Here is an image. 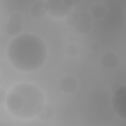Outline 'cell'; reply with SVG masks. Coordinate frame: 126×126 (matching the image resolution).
I'll return each instance as SVG.
<instances>
[{
	"mask_svg": "<svg viewBox=\"0 0 126 126\" xmlns=\"http://www.w3.org/2000/svg\"><path fill=\"white\" fill-rule=\"evenodd\" d=\"M54 113V111L52 106L49 103H45L42 109L36 117L41 121H48L53 117Z\"/></svg>",
	"mask_w": 126,
	"mask_h": 126,
	"instance_id": "cell-8",
	"label": "cell"
},
{
	"mask_svg": "<svg viewBox=\"0 0 126 126\" xmlns=\"http://www.w3.org/2000/svg\"><path fill=\"white\" fill-rule=\"evenodd\" d=\"M74 31L78 34L85 35L88 33L92 28L90 22H87L80 20L73 27Z\"/></svg>",
	"mask_w": 126,
	"mask_h": 126,
	"instance_id": "cell-10",
	"label": "cell"
},
{
	"mask_svg": "<svg viewBox=\"0 0 126 126\" xmlns=\"http://www.w3.org/2000/svg\"><path fill=\"white\" fill-rule=\"evenodd\" d=\"M23 27L22 25L12 23L8 22L5 27V31L6 33L12 37H16L22 32Z\"/></svg>",
	"mask_w": 126,
	"mask_h": 126,
	"instance_id": "cell-9",
	"label": "cell"
},
{
	"mask_svg": "<svg viewBox=\"0 0 126 126\" xmlns=\"http://www.w3.org/2000/svg\"><path fill=\"white\" fill-rule=\"evenodd\" d=\"M45 103L43 92L28 83L14 86L7 93L5 101L8 111L14 117L28 120L37 116Z\"/></svg>",
	"mask_w": 126,
	"mask_h": 126,
	"instance_id": "cell-2",
	"label": "cell"
},
{
	"mask_svg": "<svg viewBox=\"0 0 126 126\" xmlns=\"http://www.w3.org/2000/svg\"><path fill=\"white\" fill-rule=\"evenodd\" d=\"M106 9L101 4L97 3L93 5L90 9V14L92 17L100 19L102 18L105 14Z\"/></svg>",
	"mask_w": 126,
	"mask_h": 126,
	"instance_id": "cell-11",
	"label": "cell"
},
{
	"mask_svg": "<svg viewBox=\"0 0 126 126\" xmlns=\"http://www.w3.org/2000/svg\"><path fill=\"white\" fill-rule=\"evenodd\" d=\"M100 44L98 42H94L90 45V49L94 52H96L100 49Z\"/></svg>",
	"mask_w": 126,
	"mask_h": 126,
	"instance_id": "cell-18",
	"label": "cell"
},
{
	"mask_svg": "<svg viewBox=\"0 0 126 126\" xmlns=\"http://www.w3.org/2000/svg\"><path fill=\"white\" fill-rule=\"evenodd\" d=\"M112 108L114 111L121 119H126V86L122 85L113 93L111 99Z\"/></svg>",
	"mask_w": 126,
	"mask_h": 126,
	"instance_id": "cell-3",
	"label": "cell"
},
{
	"mask_svg": "<svg viewBox=\"0 0 126 126\" xmlns=\"http://www.w3.org/2000/svg\"><path fill=\"white\" fill-rule=\"evenodd\" d=\"M78 83L77 80L72 76L63 77L59 82V88L61 90L66 94L74 92L77 89Z\"/></svg>",
	"mask_w": 126,
	"mask_h": 126,
	"instance_id": "cell-7",
	"label": "cell"
},
{
	"mask_svg": "<svg viewBox=\"0 0 126 126\" xmlns=\"http://www.w3.org/2000/svg\"><path fill=\"white\" fill-rule=\"evenodd\" d=\"M66 23L70 27H74L80 19L79 13L75 11H71L65 17Z\"/></svg>",
	"mask_w": 126,
	"mask_h": 126,
	"instance_id": "cell-12",
	"label": "cell"
},
{
	"mask_svg": "<svg viewBox=\"0 0 126 126\" xmlns=\"http://www.w3.org/2000/svg\"><path fill=\"white\" fill-rule=\"evenodd\" d=\"M66 53L69 56H77L80 51L79 46L75 43L68 44L65 48Z\"/></svg>",
	"mask_w": 126,
	"mask_h": 126,
	"instance_id": "cell-13",
	"label": "cell"
},
{
	"mask_svg": "<svg viewBox=\"0 0 126 126\" xmlns=\"http://www.w3.org/2000/svg\"><path fill=\"white\" fill-rule=\"evenodd\" d=\"M48 13V7L46 1L39 0L34 3L30 9V15L34 19L39 20Z\"/></svg>",
	"mask_w": 126,
	"mask_h": 126,
	"instance_id": "cell-6",
	"label": "cell"
},
{
	"mask_svg": "<svg viewBox=\"0 0 126 126\" xmlns=\"http://www.w3.org/2000/svg\"><path fill=\"white\" fill-rule=\"evenodd\" d=\"M46 2L48 7V13L52 17L62 18L71 11V8L67 6L63 0H46Z\"/></svg>",
	"mask_w": 126,
	"mask_h": 126,
	"instance_id": "cell-4",
	"label": "cell"
},
{
	"mask_svg": "<svg viewBox=\"0 0 126 126\" xmlns=\"http://www.w3.org/2000/svg\"><path fill=\"white\" fill-rule=\"evenodd\" d=\"M122 84H121V83H115L114 84H113L112 85V86L111 87V92L113 93L114 92H115L118 89H119L120 86L122 85Z\"/></svg>",
	"mask_w": 126,
	"mask_h": 126,
	"instance_id": "cell-19",
	"label": "cell"
},
{
	"mask_svg": "<svg viewBox=\"0 0 126 126\" xmlns=\"http://www.w3.org/2000/svg\"><path fill=\"white\" fill-rule=\"evenodd\" d=\"M79 17H80V20L87 22H91L92 20V17L91 15V14L86 11H83L79 13Z\"/></svg>",
	"mask_w": 126,
	"mask_h": 126,
	"instance_id": "cell-15",
	"label": "cell"
},
{
	"mask_svg": "<svg viewBox=\"0 0 126 126\" xmlns=\"http://www.w3.org/2000/svg\"><path fill=\"white\" fill-rule=\"evenodd\" d=\"M63 1L67 6H68L70 8H72L78 5L80 3V0H63Z\"/></svg>",
	"mask_w": 126,
	"mask_h": 126,
	"instance_id": "cell-17",
	"label": "cell"
},
{
	"mask_svg": "<svg viewBox=\"0 0 126 126\" xmlns=\"http://www.w3.org/2000/svg\"><path fill=\"white\" fill-rule=\"evenodd\" d=\"M7 58L15 69L30 72L41 68L48 57V47L39 36L25 33L15 37L6 49Z\"/></svg>",
	"mask_w": 126,
	"mask_h": 126,
	"instance_id": "cell-1",
	"label": "cell"
},
{
	"mask_svg": "<svg viewBox=\"0 0 126 126\" xmlns=\"http://www.w3.org/2000/svg\"><path fill=\"white\" fill-rule=\"evenodd\" d=\"M7 93L5 90L4 89H0V104H4L6 100Z\"/></svg>",
	"mask_w": 126,
	"mask_h": 126,
	"instance_id": "cell-16",
	"label": "cell"
},
{
	"mask_svg": "<svg viewBox=\"0 0 126 126\" xmlns=\"http://www.w3.org/2000/svg\"><path fill=\"white\" fill-rule=\"evenodd\" d=\"M77 37L74 35H70L68 37L67 41L69 43H75V41L77 40Z\"/></svg>",
	"mask_w": 126,
	"mask_h": 126,
	"instance_id": "cell-20",
	"label": "cell"
},
{
	"mask_svg": "<svg viewBox=\"0 0 126 126\" xmlns=\"http://www.w3.org/2000/svg\"><path fill=\"white\" fill-rule=\"evenodd\" d=\"M119 63L117 55L111 51H107L103 53L100 59V63L102 66L106 69H111L115 68Z\"/></svg>",
	"mask_w": 126,
	"mask_h": 126,
	"instance_id": "cell-5",
	"label": "cell"
},
{
	"mask_svg": "<svg viewBox=\"0 0 126 126\" xmlns=\"http://www.w3.org/2000/svg\"><path fill=\"white\" fill-rule=\"evenodd\" d=\"M23 18L22 15L18 13H13L10 15L8 19V22L22 25L23 23Z\"/></svg>",
	"mask_w": 126,
	"mask_h": 126,
	"instance_id": "cell-14",
	"label": "cell"
}]
</instances>
